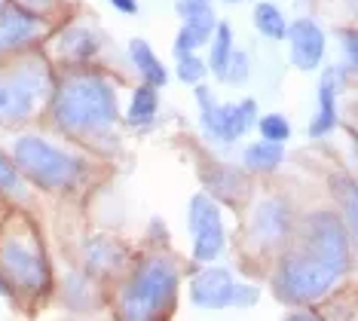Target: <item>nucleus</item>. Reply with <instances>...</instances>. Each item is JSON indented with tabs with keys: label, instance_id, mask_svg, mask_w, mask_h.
<instances>
[{
	"label": "nucleus",
	"instance_id": "nucleus-1",
	"mask_svg": "<svg viewBox=\"0 0 358 321\" xmlns=\"http://www.w3.org/2000/svg\"><path fill=\"white\" fill-rule=\"evenodd\" d=\"M346 229L340 217L319 211L303 224L294 248L275 273V294L288 303L319 300L346 273Z\"/></svg>",
	"mask_w": 358,
	"mask_h": 321
},
{
	"label": "nucleus",
	"instance_id": "nucleus-2",
	"mask_svg": "<svg viewBox=\"0 0 358 321\" xmlns=\"http://www.w3.org/2000/svg\"><path fill=\"white\" fill-rule=\"evenodd\" d=\"M52 110L68 131H104L117 122V95L101 77H71L55 95Z\"/></svg>",
	"mask_w": 358,
	"mask_h": 321
},
{
	"label": "nucleus",
	"instance_id": "nucleus-3",
	"mask_svg": "<svg viewBox=\"0 0 358 321\" xmlns=\"http://www.w3.org/2000/svg\"><path fill=\"white\" fill-rule=\"evenodd\" d=\"M178 287V269L172 260L153 257L138 266L132 282L120 297V315L123 321H157L172 306Z\"/></svg>",
	"mask_w": 358,
	"mask_h": 321
},
{
	"label": "nucleus",
	"instance_id": "nucleus-4",
	"mask_svg": "<svg viewBox=\"0 0 358 321\" xmlns=\"http://www.w3.org/2000/svg\"><path fill=\"white\" fill-rule=\"evenodd\" d=\"M15 162L28 178H34L43 187H68L80 178V162L74 156L62 153L59 147L34 135L15 141Z\"/></svg>",
	"mask_w": 358,
	"mask_h": 321
},
{
	"label": "nucleus",
	"instance_id": "nucleus-5",
	"mask_svg": "<svg viewBox=\"0 0 358 321\" xmlns=\"http://www.w3.org/2000/svg\"><path fill=\"white\" fill-rule=\"evenodd\" d=\"M46 89V73L37 64H25L10 73H0V122L31 117Z\"/></svg>",
	"mask_w": 358,
	"mask_h": 321
},
{
	"label": "nucleus",
	"instance_id": "nucleus-6",
	"mask_svg": "<svg viewBox=\"0 0 358 321\" xmlns=\"http://www.w3.org/2000/svg\"><path fill=\"white\" fill-rule=\"evenodd\" d=\"M190 297L202 309H224V306H255L260 291L251 285L233 282V276L227 269L211 266L206 273H199L190 285Z\"/></svg>",
	"mask_w": 358,
	"mask_h": 321
},
{
	"label": "nucleus",
	"instance_id": "nucleus-7",
	"mask_svg": "<svg viewBox=\"0 0 358 321\" xmlns=\"http://www.w3.org/2000/svg\"><path fill=\"white\" fill-rule=\"evenodd\" d=\"M0 263H3V269L10 273L13 282L31 294L43 291L46 282H50V266H46L43 254L31 242H25V238H10V242H3Z\"/></svg>",
	"mask_w": 358,
	"mask_h": 321
},
{
	"label": "nucleus",
	"instance_id": "nucleus-8",
	"mask_svg": "<svg viewBox=\"0 0 358 321\" xmlns=\"http://www.w3.org/2000/svg\"><path fill=\"white\" fill-rule=\"evenodd\" d=\"M199 104H202V126H206L211 138H221V141H236L239 135H245L257 113V104L251 98L242 104H215L208 89H199Z\"/></svg>",
	"mask_w": 358,
	"mask_h": 321
},
{
	"label": "nucleus",
	"instance_id": "nucleus-9",
	"mask_svg": "<svg viewBox=\"0 0 358 321\" xmlns=\"http://www.w3.org/2000/svg\"><path fill=\"white\" fill-rule=\"evenodd\" d=\"M190 233H193V257L208 263L224 251V224H221V211L208 196H193L190 202Z\"/></svg>",
	"mask_w": 358,
	"mask_h": 321
},
{
	"label": "nucleus",
	"instance_id": "nucleus-10",
	"mask_svg": "<svg viewBox=\"0 0 358 321\" xmlns=\"http://www.w3.org/2000/svg\"><path fill=\"white\" fill-rule=\"evenodd\" d=\"M285 37L291 40V62L300 71H315L322 64L324 55V31L313 19H297L291 22V28L285 31Z\"/></svg>",
	"mask_w": 358,
	"mask_h": 321
},
{
	"label": "nucleus",
	"instance_id": "nucleus-11",
	"mask_svg": "<svg viewBox=\"0 0 358 321\" xmlns=\"http://www.w3.org/2000/svg\"><path fill=\"white\" fill-rule=\"evenodd\" d=\"M40 19L28 10H19V6H6L0 13V52H10V49L28 43L31 37L37 34Z\"/></svg>",
	"mask_w": 358,
	"mask_h": 321
},
{
	"label": "nucleus",
	"instance_id": "nucleus-12",
	"mask_svg": "<svg viewBox=\"0 0 358 321\" xmlns=\"http://www.w3.org/2000/svg\"><path fill=\"white\" fill-rule=\"evenodd\" d=\"M337 92H340V68L324 71L322 86H319V113H315L313 126H309V135L322 138L337 126Z\"/></svg>",
	"mask_w": 358,
	"mask_h": 321
},
{
	"label": "nucleus",
	"instance_id": "nucleus-13",
	"mask_svg": "<svg viewBox=\"0 0 358 321\" xmlns=\"http://www.w3.org/2000/svg\"><path fill=\"white\" fill-rule=\"evenodd\" d=\"M255 236L260 242H279V238L288 236V208L279 199L264 202L255 214Z\"/></svg>",
	"mask_w": 358,
	"mask_h": 321
},
{
	"label": "nucleus",
	"instance_id": "nucleus-14",
	"mask_svg": "<svg viewBox=\"0 0 358 321\" xmlns=\"http://www.w3.org/2000/svg\"><path fill=\"white\" fill-rule=\"evenodd\" d=\"M129 52H132V62H135V68L141 71V77H144V86H166V80H169V71L159 64V59L153 55V49L150 43H144V40H132L129 43Z\"/></svg>",
	"mask_w": 358,
	"mask_h": 321
},
{
	"label": "nucleus",
	"instance_id": "nucleus-15",
	"mask_svg": "<svg viewBox=\"0 0 358 321\" xmlns=\"http://www.w3.org/2000/svg\"><path fill=\"white\" fill-rule=\"evenodd\" d=\"M282 159H285L282 144L257 141V144L245 147V166H248V169H255V171H270V169L279 166Z\"/></svg>",
	"mask_w": 358,
	"mask_h": 321
},
{
	"label": "nucleus",
	"instance_id": "nucleus-16",
	"mask_svg": "<svg viewBox=\"0 0 358 321\" xmlns=\"http://www.w3.org/2000/svg\"><path fill=\"white\" fill-rule=\"evenodd\" d=\"M215 43H211V71L217 73V77H224L227 73V64H230V55H233V31L230 24H215Z\"/></svg>",
	"mask_w": 358,
	"mask_h": 321
},
{
	"label": "nucleus",
	"instance_id": "nucleus-17",
	"mask_svg": "<svg viewBox=\"0 0 358 321\" xmlns=\"http://www.w3.org/2000/svg\"><path fill=\"white\" fill-rule=\"evenodd\" d=\"M255 24H257L260 34L270 37V40H282L285 31H288V24H285L282 13L275 10L273 3H257L255 6Z\"/></svg>",
	"mask_w": 358,
	"mask_h": 321
},
{
	"label": "nucleus",
	"instance_id": "nucleus-18",
	"mask_svg": "<svg viewBox=\"0 0 358 321\" xmlns=\"http://www.w3.org/2000/svg\"><path fill=\"white\" fill-rule=\"evenodd\" d=\"M157 117V89L153 86H141L132 95V104H129V122L135 126H144Z\"/></svg>",
	"mask_w": 358,
	"mask_h": 321
},
{
	"label": "nucleus",
	"instance_id": "nucleus-19",
	"mask_svg": "<svg viewBox=\"0 0 358 321\" xmlns=\"http://www.w3.org/2000/svg\"><path fill=\"white\" fill-rule=\"evenodd\" d=\"M260 135H264V141L282 144L285 138L291 135V126H288V120L285 117H279V113H270V117L260 120Z\"/></svg>",
	"mask_w": 358,
	"mask_h": 321
},
{
	"label": "nucleus",
	"instance_id": "nucleus-20",
	"mask_svg": "<svg viewBox=\"0 0 358 321\" xmlns=\"http://www.w3.org/2000/svg\"><path fill=\"white\" fill-rule=\"evenodd\" d=\"M202 73H206V64L193 52H181V59H178V77H181L184 83H199Z\"/></svg>",
	"mask_w": 358,
	"mask_h": 321
},
{
	"label": "nucleus",
	"instance_id": "nucleus-21",
	"mask_svg": "<svg viewBox=\"0 0 358 321\" xmlns=\"http://www.w3.org/2000/svg\"><path fill=\"white\" fill-rule=\"evenodd\" d=\"M248 77V55L245 52H233L230 55V64H227V73L224 80H233V83H242Z\"/></svg>",
	"mask_w": 358,
	"mask_h": 321
},
{
	"label": "nucleus",
	"instance_id": "nucleus-22",
	"mask_svg": "<svg viewBox=\"0 0 358 321\" xmlns=\"http://www.w3.org/2000/svg\"><path fill=\"white\" fill-rule=\"evenodd\" d=\"M19 171H15L10 166V159H3V153H0V190H6V193H15L19 190Z\"/></svg>",
	"mask_w": 358,
	"mask_h": 321
},
{
	"label": "nucleus",
	"instance_id": "nucleus-23",
	"mask_svg": "<svg viewBox=\"0 0 358 321\" xmlns=\"http://www.w3.org/2000/svg\"><path fill=\"white\" fill-rule=\"evenodd\" d=\"M346 59H349V68H355L358 55H355V34H346Z\"/></svg>",
	"mask_w": 358,
	"mask_h": 321
},
{
	"label": "nucleus",
	"instance_id": "nucleus-24",
	"mask_svg": "<svg viewBox=\"0 0 358 321\" xmlns=\"http://www.w3.org/2000/svg\"><path fill=\"white\" fill-rule=\"evenodd\" d=\"M113 6H117L120 13H126V15H132V13H138V3L135 0H110Z\"/></svg>",
	"mask_w": 358,
	"mask_h": 321
},
{
	"label": "nucleus",
	"instance_id": "nucleus-25",
	"mask_svg": "<svg viewBox=\"0 0 358 321\" xmlns=\"http://www.w3.org/2000/svg\"><path fill=\"white\" fill-rule=\"evenodd\" d=\"M285 321H319V318H313V315H291V318H285Z\"/></svg>",
	"mask_w": 358,
	"mask_h": 321
},
{
	"label": "nucleus",
	"instance_id": "nucleus-26",
	"mask_svg": "<svg viewBox=\"0 0 358 321\" xmlns=\"http://www.w3.org/2000/svg\"><path fill=\"white\" fill-rule=\"evenodd\" d=\"M6 294H10V287H6L3 282H0V297H6Z\"/></svg>",
	"mask_w": 358,
	"mask_h": 321
},
{
	"label": "nucleus",
	"instance_id": "nucleus-27",
	"mask_svg": "<svg viewBox=\"0 0 358 321\" xmlns=\"http://www.w3.org/2000/svg\"><path fill=\"white\" fill-rule=\"evenodd\" d=\"M230 3H242V0H230Z\"/></svg>",
	"mask_w": 358,
	"mask_h": 321
}]
</instances>
